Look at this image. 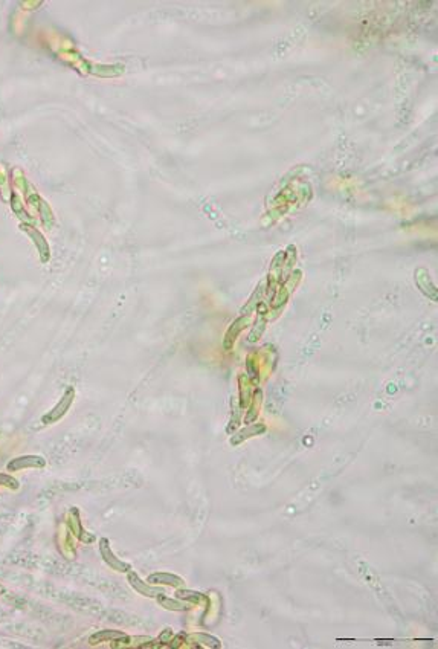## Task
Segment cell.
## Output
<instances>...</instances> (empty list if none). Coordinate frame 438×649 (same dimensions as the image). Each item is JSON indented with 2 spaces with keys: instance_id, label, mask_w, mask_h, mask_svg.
<instances>
[{
  "instance_id": "277c9868",
  "label": "cell",
  "mask_w": 438,
  "mask_h": 649,
  "mask_svg": "<svg viewBox=\"0 0 438 649\" xmlns=\"http://www.w3.org/2000/svg\"><path fill=\"white\" fill-rule=\"evenodd\" d=\"M148 582L150 583H166V585H182L183 582H182V579L180 577H176V576H172V574H166V573H156V574H151L150 577H148Z\"/></svg>"
},
{
  "instance_id": "ba28073f",
  "label": "cell",
  "mask_w": 438,
  "mask_h": 649,
  "mask_svg": "<svg viewBox=\"0 0 438 649\" xmlns=\"http://www.w3.org/2000/svg\"><path fill=\"white\" fill-rule=\"evenodd\" d=\"M0 484H9L11 487H17V481L15 480L9 478L6 475H2V474H0Z\"/></svg>"
},
{
  "instance_id": "52a82bcc",
  "label": "cell",
  "mask_w": 438,
  "mask_h": 649,
  "mask_svg": "<svg viewBox=\"0 0 438 649\" xmlns=\"http://www.w3.org/2000/svg\"><path fill=\"white\" fill-rule=\"evenodd\" d=\"M165 608H168V609H176V611H182V609H186V606L183 605V603H179V602H174V600H169V599H162V600H159Z\"/></svg>"
},
{
  "instance_id": "6da1fadb",
  "label": "cell",
  "mask_w": 438,
  "mask_h": 649,
  "mask_svg": "<svg viewBox=\"0 0 438 649\" xmlns=\"http://www.w3.org/2000/svg\"><path fill=\"white\" fill-rule=\"evenodd\" d=\"M72 390H69L67 391V394L60 400V403L53 408V411L50 412V414H47V416H44L43 417V422L44 423H49V422H53V420H56V419H60L61 417V414H64V409H67V406L70 405V397H72Z\"/></svg>"
},
{
  "instance_id": "7a4b0ae2",
  "label": "cell",
  "mask_w": 438,
  "mask_h": 649,
  "mask_svg": "<svg viewBox=\"0 0 438 649\" xmlns=\"http://www.w3.org/2000/svg\"><path fill=\"white\" fill-rule=\"evenodd\" d=\"M102 544L104 545H101V553H102V556H104V559L107 560V564L111 567V568H114V570H118V571H127L130 567L127 565V564H124V562H121L119 559H116V556L105 547V541H102Z\"/></svg>"
},
{
  "instance_id": "3957f363",
  "label": "cell",
  "mask_w": 438,
  "mask_h": 649,
  "mask_svg": "<svg viewBox=\"0 0 438 649\" xmlns=\"http://www.w3.org/2000/svg\"><path fill=\"white\" fill-rule=\"evenodd\" d=\"M128 580H130V583L134 586V589H137L140 594H143V596H157V594H163V591L162 589H159V588H150V586H145L140 580H139V577L136 576V574H130L128 576Z\"/></svg>"
},
{
  "instance_id": "5b68a950",
  "label": "cell",
  "mask_w": 438,
  "mask_h": 649,
  "mask_svg": "<svg viewBox=\"0 0 438 649\" xmlns=\"http://www.w3.org/2000/svg\"><path fill=\"white\" fill-rule=\"evenodd\" d=\"M24 460L26 461H23V458H17V460H14V461H11L9 464H8V469L9 470H12V469H21V467H24V466H41V464H44V461H43V458H40V457H24Z\"/></svg>"
},
{
  "instance_id": "8992f818",
  "label": "cell",
  "mask_w": 438,
  "mask_h": 649,
  "mask_svg": "<svg viewBox=\"0 0 438 649\" xmlns=\"http://www.w3.org/2000/svg\"><path fill=\"white\" fill-rule=\"evenodd\" d=\"M119 637H125V634H122V632H118V631H105V632H98V634H95V635H92V641H95V640H99V641H102V640H108V638H119Z\"/></svg>"
}]
</instances>
